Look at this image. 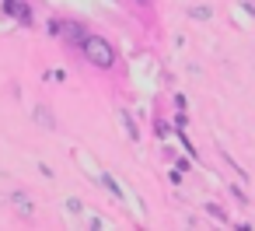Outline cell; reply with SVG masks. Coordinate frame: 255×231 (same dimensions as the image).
Segmentation results:
<instances>
[{
	"label": "cell",
	"mask_w": 255,
	"mask_h": 231,
	"mask_svg": "<svg viewBox=\"0 0 255 231\" xmlns=\"http://www.w3.org/2000/svg\"><path fill=\"white\" fill-rule=\"evenodd\" d=\"M81 46H84V56H88L91 67H102V70L116 67V49H112L109 39H102V35H84Z\"/></svg>",
	"instance_id": "6da1fadb"
},
{
	"label": "cell",
	"mask_w": 255,
	"mask_h": 231,
	"mask_svg": "<svg viewBox=\"0 0 255 231\" xmlns=\"http://www.w3.org/2000/svg\"><path fill=\"white\" fill-rule=\"evenodd\" d=\"M7 11L14 14V18H21V21H28V7H25V0L18 4V0H7Z\"/></svg>",
	"instance_id": "7a4b0ae2"
}]
</instances>
